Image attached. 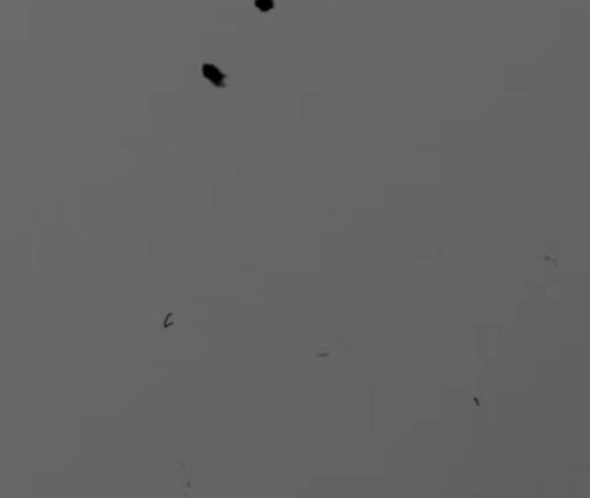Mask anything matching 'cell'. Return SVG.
Returning <instances> with one entry per match:
<instances>
[{
    "mask_svg": "<svg viewBox=\"0 0 590 498\" xmlns=\"http://www.w3.org/2000/svg\"><path fill=\"white\" fill-rule=\"evenodd\" d=\"M201 73H203L204 78H207V80H210L213 85H218V87H224L225 85V77L217 70V68L204 64L203 70H201Z\"/></svg>",
    "mask_w": 590,
    "mask_h": 498,
    "instance_id": "6da1fadb",
    "label": "cell"
},
{
    "mask_svg": "<svg viewBox=\"0 0 590 498\" xmlns=\"http://www.w3.org/2000/svg\"><path fill=\"white\" fill-rule=\"evenodd\" d=\"M256 8L262 12H269L274 9V0H256Z\"/></svg>",
    "mask_w": 590,
    "mask_h": 498,
    "instance_id": "7a4b0ae2",
    "label": "cell"
}]
</instances>
